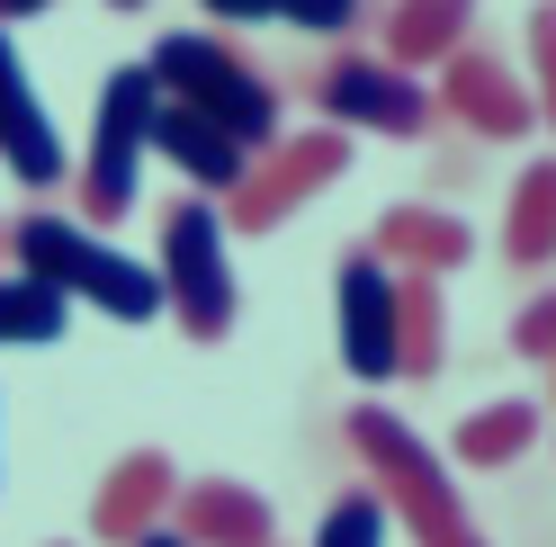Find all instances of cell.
I'll return each instance as SVG.
<instances>
[{
	"label": "cell",
	"instance_id": "cell-1",
	"mask_svg": "<svg viewBox=\"0 0 556 547\" xmlns=\"http://www.w3.org/2000/svg\"><path fill=\"white\" fill-rule=\"evenodd\" d=\"M10 260L27 269V279L63 288L73 305H99V315H117V323H153V315H170L162 269L126 260L90 216H54V207L18 216V225H10Z\"/></svg>",
	"mask_w": 556,
	"mask_h": 547
},
{
	"label": "cell",
	"instance_id": "cell-2",
	"mask_svg": "<svg viewBox=\"0 0 556 547\" xmlns=\"http://www.w3.org/2000/svg\"><path fill=\"white\" fill-rule=\"evenodd\" d=\"M144 63H153L162 99H180V109H198V117H216V126L242 135L252 153L278 144V90H269L225 37H206V27H170V37H162Z\"/></svg>",
	"mask_w": 556,
	"mask_h": 547
},
{
	"label": "cell",
	"instance_id": "cell-3",
	"mask_svg": "<svg viewBox=\"0 0 556 547\" xmlns=\"http://www.w3.org/2000/svg\"><path fill=\"white\" fill-rule=\"evenodd\" d=\"M351 449L368 458L377 494L413 521V547H484L476 521H467V503H458V485H448V467L387 414V404H359V414H351Z\"/></svg>",
	"mask_w": 556,
	"mask_h": 547
},
{
	"label": "cell",
	"instance_id": "cell-4",
	"mask_svg": "<svg viewBox=\"0 0 556 547\" xmlns=\"http://www.w3.org/2000/svg\"><path fill=\"white\" fill-rule=\"evenodd\" d=\"M153 117H162L153 63H117L109 90H99V117H90V153L73 170L90 225H117L135 207V180H144V162H153Z\"/></svg>",
	"mask_w": 556,
	"mask_h": 547
},
{
	"label": "cell",
	"instance_id": "cell-5",
	"mask_svg": "<svg viewBox=\"0 0 556 547\" xmlns=\"http://www.w3.org/2000/svg\"><path fill=\"white\" fill-rule=\"evenodd\" d=\"M225 198H170L162 207V296H170V315H180L189 341H225L233 332V260H225Z\"/></svg>",
	"mask_w": 556,
	"mask_h": 547
},
{
	"label": "cell",
	"instance_id": "cell-6",
	"mask_svg": "<svg viewBox=\"0 0 556 547\" xmlns=\"http://www.w3.org/2000/svg\"><path fill=\"white\" fill-rule=\"evenodd\" d=\"M395 305H404V269L387 252H341L332 269V332H341V368L359 386L404 378V341H395Z\"/></svg>",
	"mask_w": 556,
	"mask_h": 547
},
{
	"label": "cell",
	"instance_id": "cell-7",
	"mask_svg": "<svg viewBox=\"0 0 556 547\" xmlns=\"http://www.w3.org/2000/svg\"><path fill=\"white\" fill-rule=\"evenodd\" d=\"M341 170H351V126H315V135H278V144L252 162V180H242L233 198H225V225H242V233H278L305 198H324Z\"/></svg>",
	"mask_w": 556,
	"mask_h": 547
},
{
	"label": "cell",
	"instance_id": "cell-8",
	"mask_svg": "<svg viewBox=\"0 0 556 547\" xmlns=\"http://www.w3.org/2000/svg\"><path fill=\"white\" fill-rule=\"evenodd\" d=\"M315 109L332 126H368V135H422L440 99L413 81V63L395 54H332L315 81Z\"/></svg>",
	"mask_w": 556,
	"mask_h": 547
},
{
	"label": "cell",
	"instance_id": "cell-9",
	"mask_svg": "<svg viewBox=\"0 0 556 547\" xmlns=\"http://www.w3.org/2000/svg\"><path fill=\"white\" fill-rule=\"evenodd\" d=\"M440 109L458 117L467 135H484V144H520V135L539 126V90H520V73L494 54V46H458L440 63Z\"/></svg>",
	"mask_w": 556,
	"mask_h": 547
},
{
	"label": "cell",
	"instance_id": "cell-10",
	"mask_svg": "<svg viewBox=\"0 0 556 547\" xmlns=\"http://www.w3.org/2000/svg\"><path fill=\"white\" fill-rule=\"evenodd\" d=\"M0 162L18 170V189H63V180H73L63 126H54V109L37 99V81H27L10 27H0Z\"/></svg>",
	"mask_w": 556,
	"mask_h": 547
},
{
	"label": "cell",
	"instance_id": "cell-11",
	"mask_svg": "<svg viewBox=\"0 0 556 547\" xmlns=\"http://www.w3.org/2000/svg\"><path fill=\"white\" fill-rule=\"evenodd\" d=\"M153 153H162V162H180V180L206 189V198H233L242 180H252V162H261L242 135H225L216 117L180 109V99H162V117H153Z\"/></svg>",
	"mask_w": 556,
	"mask_h": 547
},
{
	"label": "cell",
	"instance_id": "cell-12",
	"mask_svg": "<svg viewBox=\"0 0 556 547\" xmlns=\"http://www.w3.org/2000/svg\"><path fill=\"white\" fill-rule=\"evenodd\" d=\"M170 503H180V467H170L162 449H135V458L109 467V485H99V503H90V538L135 547L144 530H162Z\"/></svg>",
	"mask_w": 556,
	"mask_h": 547
},
{
	"label": "cell",
	"instance_id": "cell-13",
	"mask_svg": "<svg viewBox=\"0 0 556 547\" xmlns=\"http://www.w3.org/2000/svg\"><path fill=\"white\" fill-rule=\"evenodd\" d=\"M170 511H180V530L198 547H278V511L242 475H198V485H180Z\"/></svg>",
	"mask_w": 556,
	"mask_h": 547
},
{
	"label": "cell",
	"instance_id": "cell-14",
	"mask_svg": "<svg viewBox=\"0 0 556 547\" xmlns=\"http://www.w3.org/2000/svg\"><path fill=\"white\" fill-rule=\"evenodd\" d=\"M467 27H476V0H387V54L413 73H440L467 46Z\"/></svg>",
	"mask_w": 556,
	"mask_h": 547
},
{
	"label": "cell",
	"instance_id": "cell-15",
	"mask_svg": "<svg viewBox=\"0 0 556 547\" xmlns=\"http://www.w3.org/2000/svg\"><path fill=\"white\" fill-rule=\"evenodd\" d=\"M377 252H387L395 269H431V279H448V269L476 252V233L458 216H440V207H387V216H377Z\"/></svg>",
	"mask_w": 556,
	"mask_h": 547
},
{
	"label": "cell",
	"instance_id": "cell-16",
	"mask_svg": "<svg viewBox=\"0 0 556 547\" xmlns=\"http://www.w3.org/2000/svg\"><path fill=\"white\" fill-rule=\"evenodd\" d=\"M503 252H511L520 269H547V260H556V162H530V170L511 180Z\"/></svg>",
	"mask_w": 556,
	"mask_h": 547
},
{
	"label": "cell",
	"instance_id": "cell-17",
	"mask_svg": "<svg viewBox=\"0 0 556 547\" xmlns=\"http://www.w3.org/2000/svg\"><path fill=\"white\" fill-rule=\"evenodd\" d=\"M395 341H404V378H440V359H448V296H440L431 269H404Z\"/></svg>",
	"mask_w": 556,
	"mask_h": 547
},
{
	"label": "cell",
	"instance_id": "cell-18",
	"mask_svg": "<svg viewBox=\"0 0 556 547\" xmlns=\"http://www.w3.org/2000/svg\"><path fill=\"white\" fill-rule=\"evenodd\" d=\"M539 404L530 395H503V404H476V414L458 422V467H511L520 449L539 440Z\"/></svg>",
	"mask_w": 556,
	"mask_h": 547
},
{
	"label": "cell",
	"instance_id": "cell-19",
	"mask_svg": "<svg viewBox=\"0 0 556 547\" xmlns=\"http://www.w3.org/2000/svg\"><path fill=\"white\" fill-rule=\"evenodd\" d=\"M63 323H73V296L46 288V279H10L0 269V351H37V341H63Z\"/></svg>",
	"mask_w": 556,
	"mask_h": 547
},
{
	"label": "cell",
	"instance_id": "cell-20",
	"mask_svg": "<svg viewBox=\"0 0 556 547\" xmlns=\"http://www.w3.org/2000/svg\"><path fill=\"white\" fill-rule=\"evenodd\" d=\"M216 18H278V27H305V37H341L368 0H198Z\"/></svg>",
	"mask_w": 556,
	"mask_h": 547
},
{
	"label": "cell",
	"instance_id": "cell-21",
	"mask_svg": "<svg viewBox=\"0 0 556 547\" xmlns=\"http://www.w3.org/2000/svg\"><path fill=\"white\" fill-rule=\"evenodd\" d=\"M387 521H395V503L377 494V475H368V485H351V494H332V511H324V530H315V547H387Z\"/></svg>",
	"mask_w": 556,
	"mask_h": 547
},
{
	"label": "cell",
	"instance_id": "cell-22",
	"mask_svg": "<svg viewBox=\"0 0 556 547\" xmlns=\"http://www.w3.org/2000/svg\"><path fill=\"white\" fill-rule=\"evenodd\" d=\"M511 351H520V359H539V368H556V288L530 296V305L511 315Z\"/></svg>",
	"mask_w": 556,
	"mask_h": 547
},
{
	"label": "cell",
	"instance_id": "cell-23",
	"mask_svg": "<svg viewBox=\"0 0 556 547\" xmlns=\"http://www.w3.org/2000/svg\"><path fill=\"white\" fill-rule=\"evenodd\" d=\"M530 63H539V117L556 126V0L530 10Z\"/></svg>",
	"mask_w": 556,
	"mask_h": 547
},
{
	"label": "cell",
	"instance_id": "cell-24",
	"mask_svg": "<svg viewBox=\"0 0 556 547\" xmlns=\"http://www.w3.org/2000/svg\"><path fill=\"white\" fill-rule=\"evenodd\" d=\"M54 0H0V27H18V18H46Z\"/></svg>",
	"mask_w": 556,
	"mask_h": 547
},
{
	"label": "cell",
	"instance_id": "cell-25",
	"mask_svg": "<svg viewBox=\"0 0 556 547\" xmlns=\"http://www.w3.org/2000/svg\"><path fill=\"white\" fill-rule=\"evenodd\" d=\"M135 547H198V538H189V530H144Z\"/></svg>",
	"mask_w": 556,
	"mask_h": 547
},
{
	"label": "cell",
	"instance_id": "cell-26",
	"mask_svg": "<svg viewBox=\"0 0 556 547\" xmlns=\"http://www.w3.org/2000/svg\"><path fill=\"white\" fill-rule=\"evenodd\" d=\"M109 10H144V0H109Z\"/></svg>",
	"mask_w": 556,
	"mask_h": 547
},
{
	"label": "cell",
	"instance_id": "cell-27",
	"mask_svg": "<svg viewBox=\"0 0 556 547\" xmlns=\"http://www.w3.org/2000/svg\"><path fill=\"white\" fill-rule=\"evenodd\" d=\"M0 252H10V225H0Z\"/></svg>",
	"mask_w": 556,
	"mask_h": 547
}]
</instances>
